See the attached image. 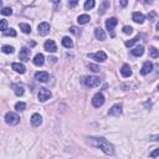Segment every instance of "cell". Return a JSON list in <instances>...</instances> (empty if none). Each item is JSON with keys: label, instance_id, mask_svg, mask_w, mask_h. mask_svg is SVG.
<instances>
[{"label": "cell", "instance_id": "cell-1", "mask_svg": "<svg viewBox=\"0 0 159 159\" xmlns=\"http://www.w3.org/2000/svg\"><path fill=\"white\" fill-rule=\"evenodd\" d=\"M90 144L93 146V147H96V148L102 149L103 153L107 154V156H112V154H114V147L103 137H91L90 138Z\"/></svg>", "mask_w": 159, "mask_h": 159}, {"label": "cell", "instance_id": "cell-2", "mask_svg": "<svg viewBox=\"0 0 159 159\" xmlns=\"http://www.w3.org/2000/svg\"><path fill=\"white\" fill-rule=\"evenodd\" d=\"M5 122L10 126H15L20 122V117H19V114L14 113V112H8L5 114Z\"/></svg>", "mask_w": 159, "mask_h": 159}, {"label": "cell", "instance_id": "cell-3", "mask_svg": "<svg viewBox=\"0 0 159 159\" xmlns=\"http://www.w3.org/2000/svg\"><path fill=\"white\" fill-rule=\"evenodd\" d=\"M83 82H85V85L87 87H96L101 83V80L97 76H87L83 78Z\"/></svg>", "mask_w": 159, "mask_h": 159}, {"label": "cell", "instance_id": "cell-4", "mask_svg": "<svg viewBox=\"0 0 159 159\" xmlns=\"http://www.w3.org/2000/svg\"><path fill=\"white\" fill-rule=\"evenodd\" d=\"M87 56L93 59L97 62H103V61L107 60V55H106L105 51H97V52H95V54H88Z\"/></svg>", "mask_w": 159, "mask_h": 159}, {"label": "cell", "instance_id": "cell-5", "mask_svg": "<svg viewBox=\"0 0 159 159\" xmlns=\"http://www.w3.org/2000/svg\"><path fill=\"white\" fill-rule=\"evenodd\" d=\"M103 103H105V96L102 95L101 92H97L92 98V105L95 106L96 108H98V107H101Z\"/></svg>", "mask_w": 159, "mask_h": 159}, {"label": "cell", "instance_id": "cell-6", "mask_svg": "<svg viewBox=\"0 0 159 159\" xmlns=\"http://www.w3.org/2000/svg\"><path fill=\"white\" fill-rule=\"evenodd\" d=\"M51 97V92L47 90V88H40V91H39V100L41 102H45V101H47L49 98Z\"/></svg>", "mask_w": 159, "mask_h": 159}, {"label": "cell", "instance_id": "cell-7", "mask_svg": "<svg viewBox=\"0 0 159 159\" xmlns=\"http://www.w3.org/2000/svg\"><path fill=\"white\" fill-rule=\"evenodd\" d=\"M121 113H122V105L121 103H116L108 109L109 116H119Z\"/></svg>", "mask_w": 159, "mask_h": 159}, {"label": "cell", "instance_id": "cell-8", "mask_svg": "<svg viewBox=\"0 0 159 159\" xmlns=\"http://www.w3.org/2000/svg\"><path fill=\"white\" fill-rule=\"evenodd\" d=\"M44 47L46 51H49V52H56V51H57V46H56L54 40H47L44 44Z\"/></svg>", "mask_w": 159, "mask_h": 159}, {"label": "cell", "instance_id": "cell-9", "mask_svg": "<svg viewBox=\"0 0 159 159\" xmlns=\"http://www.w3.org/2000/svg\"><path fill=\"white\" fill-rule=\"evenodd\" d=\"M37 29H39V34L40 35H47L49 32H50V25H49V22H41V24L37 26Z\"/></svg>", "mask_w": 159, "mask_h": 159}, {"label": "cell", "instance_id": "cell-10", "mask_svg": "<svg viewBox=\"0 0 159 159\" xmlns=\"http://www.w3.org/2000/svg\"><path fill=\"white\" fill-rule=\"evenodd\" d=\"M30 54H31V50L26 49V47H22L20 50V54H19V57H20V60H22V61H29Z\"/></svg>", "mask_w": 159, "mask_h": 159}, {"label": "cell", "instance_id": "cell-11", "mask_svg": "<svg viewBox=\"0 0 159 159\" xmlns=\"http://www.w3.org/2000/svg\"><path fill=\"white\" fill-rule=\"evenodd\" d=\"M41 123H43V117L39 113H34L31 116V124L34 126V127H39Z\"/></svg>", "mask_w": 159, "mask_h": 159}, {"label": "cell", "instance_id": "cell-12", "mask_svg": "<svg viewBox=\"0 0 159 159\" xmlns=\"http://www.w3.org/2000/svg\"><path fill=\"white\" fill-rule=\"evenodd\" d=\"M153 70V63L151 61H146L144 62V65L142 66V70H141V73L143 75V76H146V75H148L149 72H151Z\"/></svg>", "mask_w": 159, "mask_h": 159}, {"label": "cell", "instance_id": "cell-13", "mask_svg": "<svg viewBox=\"0 0 159 159\" xmlns=\"http://www.w3.org/2000/svg\"><path fill=\"white\" fill-rule=\"evenodd\" d=\"M117 24H118V20H117L116 17H111V19H107L106 20V27H107V30H109V31H113L114 26Z\"/></svg>", "mask_w": 159, "mask_h": 159}, {"label": "cell", "instance_id": "cell-14", "mask_svg": "<svg viewBox=\"0 0 159 159\" xmlns=\"http://www.w3.org/2000/svg\"><path fill=\"white\" fill-rule=\"evenodd\" d=\"M35 78H36L39 82H46V81L49 80V73L45 72V71L36 72V73H35Z\"/></svg>", "mask_w": 159, "mask_h": 159}, {"label": "cell", "instance_id": "cell-15", "mask_svg": "<svg viewBox=\"0 0 159 159\" xmlns=\"http://www.w3.org/2000/svg\"><path fill=\"white\" fill-rule=\"evenodd\" d=\"M121 73H122V76L123 77H129V76H132V70H130V66L127 63H124L122 68H121Z\"/></svg>", "mask_w": 159, "mask_h": 159}, {"label": "cell", "instance_id": "cell-16", "mask_svg": "<svg viewBox=\"0 0 159 159\" xmlns=\"http://www.w3.org/2000/svg\"><path fill=\"white\" fill-rule=\"evenodd\" d=\"M132 19H133L134 22H137V24H143V21L146 17H144V15L142 13H133Z\"/></svg>", "mask_w": 159, "mask_h": 159}, {"label": "cell", "instance_id": "cell-17", "mask_svg": "<svg viewBox=\"0 0 159 159\" xmlns=\"http://www.w3.org/2000/svg\"><path fill=\"white\" fill-rule=\"evenodd\" d=\"M11 68L14 70V71H16L17 73H24L25 72V66L22 63H19V62H15V63H13L11 65Z\"/></svg>", "mask_w": 159, "mask_h": 159}, {"label": "cell", "instance_id": "cell-18", "mask_svg": "<svg viewBox=\"0 0 159 159\" xmlns=\"http://www.w3.org/2000/svg\"><path fill=\"white\" fill-rule=\"evenodd\" d=\"M44 60H45V57H44L43 54H37L35 57H34V63L36 65V66H43V65H44Z\"/></svg>", "mask_w": 159, "mask_h": 159}, {"label": "cell", "instance_id": "cell-19", "mask_svg": "<svg viewBox=\"0 0 159 159\" xmlns=\"http://www.w3.org/2000/svg\"><path fill=\"white\" fill-rule=\"evenodd\" d=\"M95 35L98 40H101V41H103L106 40V34H105V31L101 29V27H97V29L95 30Z\"/></svg>", "mask_w": 159, "mask_h": 159}, {"label": "cell", "instance_id": "cell-20", "mask_svg": "<svg viewBox=\"0 0 159 159\" xmlns=\"http://www.w3.org/2000/svg\"><path fill=\"white\" fill-rule=\"evenodd\" d=\"M62 45H63L66 49H72V47H73V43H72V40L70 39L68 36H65L63 39H62Z\"/></svg>", "mask_w": 159, "mask_h": 159}, {"label": "cell", "instance_id": "cell-21", "mask_svg": "<svg viewBox=\"0 0 159 159\" xmlns=\"http://www.w3.org/2000/svg\"><path fill=\"white\" fill-rule=\"evenodd\" d=\"M13 88H14V92H15L16 96H22L24 95V92H25L24 86H21V85H14Z\"/></svg>", "mask_w": 159, "mask_h": 159}, {"label": "cell", "instance_id": "cell-22", "mask_svg": "<svg viewBox=\"0 0 159 159\" xmlns=\"http://www.w3.org/2000/svg\"><path fill=\"white\" fill-rule=\"evenodd\" d=\"M91 19H90V16L87 15V14H83V15H80L78 16V19H77V21H78V24H81V25H85V24H87L88 21H90Z\"/></svg>", "mask_w": 159, "mask_h": 159}, {"label": "cell", "instance_id": "cell-23", "mask_svg": "<svg viewBox=\"0 0 159 159\" xmlns=\"http://www.w3.org/2000/svg\"><path fill=\"white\" fill-rule=\"evenodd\" d=\"M143 54H144L143 46H135V47L132 50V55H134V56H142Z\"/></svg>", "mask_w": 159, "mask_h": 159}, {"label": "cell", "instance_id": "cell-24", "mask_svg": "<svg viewBox=\"0 0 159 159\" xmlns=\"http://www.w3.org/2000/svg\"><path fill=\"white\" fill-rule=\"evenodd\" d=\"M20 29H21V31L24 32V34H30V32H31V26L29 24H24V22H21Z\"/></svg>", "mask_w": 159, "mask_h": 159}, {"label": "cell", "instance_id": "cell-25", "mask_svg": "<svg viewBox=\"0 0 159 159\" xmlns=\"http://www.w3.org/2000/svg\"><path fill=\"white\" fill-rule=\"evenodd\" d=\"M93 6H95V0H86L85 5H83L85 10H91Z\"/></svg>", "mask_w": 159, "mask_h": 159}, {"label": "cell", "instance_id": "cell-26", "mask_svg": "<svg viewBox=\"0 0 159 159\" xmlns=\"http://www.w3.org/2000/svg\"><path fill=\"white\" fill-rule=\"evenodd\" d=\"M1 51L4 54H13L14 52V47L10 45H4L3 47H1Z\"/></svg>", "mask_w": 159, "mask_h": 159}, {"label": "cell", "instance_id": "cell-27", "mask_svg": "<svg viewBox=\"0 0 159 159\" xmlns=\"http://www.w3.org/2000/svg\"><path fill=\"white\" fill-rule=\"evenodd\" d=\"M139 39H141V36H135V37H133L132 40H129V41H127V43H126V46H127V47H130V46H133L135 43H138L139 41Z\"/></svg>", "mask_w": 159, "mask_h": 159}, {"label": "cell", "instance_id": "cell-28", "mask_svg": "<svg viewBox=\"0 0 159 159\" xmlns=\"http://www.w3.org/2000/svg\"><path fill=\"white\" fill-rule=\"evenodd\" d=\"M149 54H151V56H152L153 59L159 57V50H157L156 47H151V50H149Z\"/></svg>", "mask_w": 159, "mask_h": 159}, {"label": "cell", "instance_id": "cell-29", "mask_svg": "<svg viewBox=\"0 0 159 159\" xmlns=\"http://www.w3.org/2000/svg\"><path fill=\"white\" fill-rule=\"evenodd\" d=\"M26 108V105L24 103V102H17V103L15 105V109L19 111V112H21V111H24Z\"/></svg>", "mask_w": 159, "mask_h": 159}, {"label": "cell", "instance_id": "cell-30", "mask_svg": "<svg viewBox=\"0 0 159 159\" xmlns=\"http://www.w3.org/2000/svg\"><path fill=\"white\" fill-rule=\"evenodd\" d=\"M109 6V3L107 1V0H105L103 3H102V5H101V8H100V14H103L105 11H106V9Z\"/></svg>", "mask_w": 159, "mask_h": 159}, {"label": "cell", "instance_id": "cell-31", "mask_svg": "<svg viewBox=\"0 0 159 159\" xmlns=\"http://www.w3.org/2000/svg\"><path fill=\"white\" fill-rule=\"evenodd\" d=\"M1 14H3V15H11L13 9L11 8H3L1 9Z\"/></svg>", "mask_w": 159, "mask_h": 159}, {"label": "cell", "instance_id": "cell-32", "mask_svg": "<svg viewBox=\"0 0 159 159\" xmlns=\"http://www.w3.org/2000/svg\"><path fill=\"white\" fill-rule=\"evenodd\" d=\"M6 27H8V21H6V20H4V19H3V20H1V25H0V30H1L3 32H5V31L8 30Z\"/></svg>", "mask_w": 159, "mask_h": 159}, {"label": "cell", "instance_id": "cell-33", "mask_svg": "<svg viewBox=\"0 0 159 159\" xmlns=\"http://www.w3.org/2000/svg\"><path fill=\"white\" fill-rule=\"evenodd\" d=\"M4 35H5V36H13V37H15V36H16V31L14 30V29H9V31L4 32Z\"/></svg>", "mask_w": 159, "mask_h": 159}, {"label": "cell", "instance_id": "cell-34", "mask_svg": "<svg viewBox=\"0 0 159 159\" xmlns=\"http://www.w3.org/2000/svg\"><path fill=\"white\" fill-rule=\"evenodd\" d=\"M88 68H90L91 70V71H93V72H100V67H98L97 66V65H93V63H90V65H88Z\"/></svg>", "mask_w": 159, "mask_h": 159}, {"label": "cell", "instance_id": "cell-35", "mask_svg": "<svg viewBox=\"0 0 159 159\" xmlns=\"http://www.w3.org/2000/svg\"><path fill=\"white\" fill-rule=\"evenodd\" d=\"M123 32H124V34H127V35H130L133 32V27L132 26H124L123 27Z\"/></svg>", "mask_w": 159, "mask_h": 159}, {"label": "cell", "instance_id": "cell-36", "mask_svg": "<svg viewBox=\"0 0 159 159\" xmlns=\"http://www.w3.org/2000/svg\"><path fill=\"white\" fill-rule=\"evenodd\" d=\"M70 31H71L72 34H75V35H80V34H81V30H80L78 27H76V26H71Z\"/></svg>", "mask_w": 159, "mask_h": 159}, {"label": "cell", "instance_id": "cell-37", "mask_svg": "<svg viewBox=\"0 0 159 159\" xmlns=\"http://www.w3.org/2000/svg\"><path fill=\"white\" fill-rule=\"evenodd\" d=\"M149 156H151L152 158H156V157H159V148H156L154 149V151L149 154Z\"/></svg>", "mask_w": 159, "mask_h": 159}, {"label": "cell", "instance_id": "cell-38", "mask_svg": "<svg viewBox=\"0 0 159 159\" xmlns=\"http://www.w3.org/2000/svg\"><path fill=\"white\" fill-rule=\"evenodd\" d=\"M78 4V0H68V6L70 8H75Z\"/></svg>", "mask_w": 159, "mask_h": 159}, {"label": "cell", "instance_id": "cell-39", "mask_svg": "<svg viewBox=\"0 0 159 159\" xmlns=\"http://www.w3.org/2000/svg\"><path fill=\"white\" fill-rule=\"evenodd\" d=\"M151 141H153V142H159V134H153V135H151Z\"/></svg>", "mask_w": 159, "mask_h": 159}, {"label": "cell", "instance_id": "cell-40", "mask_svg": "<svg viewBox=\"0 0 159 159\" xmlns=\"http://www.w3.org/2000/svg\"><path fill=\"white\" fill-rule=\"evenodd\" d=\"M121 5H122L123 8H126L128 5V0H121Z\"/></svg>", "mask_w": 159, "mask_h": 159}, {"label": "cell", "instance_id": "cell-41", "mask_svg": "<svg viewBox=\"0 0 159 159\" xmlns=\"http://www.w3.org/2000/svg\"><path fill=\"white\" fill-rule=\"evenodd\" d=\"M49 60H50V61L52 62V63H55L56 61H57V59H56V57H49Z\"/></svg>", "mask_w": 159, "mask_h": 159}, {"label": "cell", "instance_id": "cell-42", "mask_svg": "<svg viewBox=\"0 0 159 159\" xmlns=\"http://www.w3.org/2000/svg\"><path fill=\"white\" fill-rule=\"evenodd\" d=\"M142 1H143V3H146V4H148V3L151 4V3L153 1V0H142Z\"/></svg>", "mask_w": 159, "mask_h": 159}, {"label": "cell", "instance_id": "cell-43", "mask_svg": "<svg viewBox=\"0 0 159 159\" xmlns=\"http://www.w3.org/2000/svg\"><path fill=\"white\" fill-rule=\"evenodd\" d=\"M51 1H52V3H55V4H57V3H60V1H61V0H51Z\"/></svg>", "mask_w": 159, "mask_h": 159}, {"label": "cell", "instance_id": "cell-44", "mask_svg": "<svg viewBox=\"0 0 159 159\" xmlns=\"http://www.w3.org/2000/svg\"><path fill=\"white\" fill-rule=\"evenodd\" d=\"M157 30H159V21H158V24H157Z\"/></svg>", "mask_w": 159, "mask_h": 159}, {"label": "cell", "instance_id": "cell-45", "mask_svg": "<svg viewBox=\"0 0 159 159\" xmlns=\"http://www.w3.org/2000/svg\"><path fill=\"white\" fill-rule=\"evenodd\" d=\"M158 91H159V85H158Z\"/></svg>", "mask_w": 159, "mask_h": 159}]
</instances>
